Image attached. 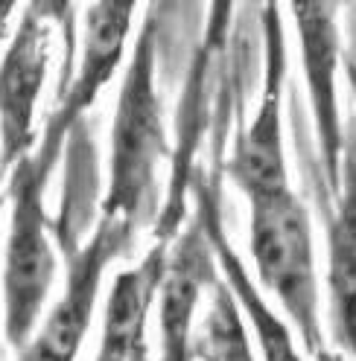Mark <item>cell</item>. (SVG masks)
Returning a JSON list of instances; mask_svg holds the SVG:
<instances>
[{
    "instance_id": "obj_9",
    "label": "cell",
    "mask_w": 356,
    "mask_h": 361,
    "mask_svg": "<svg viewBox=\"0 0 356 361\" xmlns=\"http://www.w3.org/2000/svg\"><path fill=\"white\" fill-rule=\"evenodd\" d=\"M216 257L198 219L170 245L167 271L158 288V326H161V361H190V341L196 329V309L219 283Z\"/></svg>"
},
{
    "instance_id": "obj_1",
    "label": "cell",
    "mask_w": 356,
    "mask_h": 361,
    "mask_svg": "<svg viewBox=\"0 0 356 361\" xmlns=\"http://www.w3.org/2000/svg\"><path fill=\"white\" fill-rule=\"evenodd\" d=\"M155 38H158L155 12H149L131 47L114 108L108 187L102 201V216L120 219L135 231L141 228L143 213L152 207L158 169L170 154L164 105L155 85Z\"/></svg>"
},
{
    "instance_id": "obj_12",
    "label": "cell",
    "mask_w": 356,
    "mask_h": 361,
    "mask_svg": "<svg viewBox=\"0 0 356 361\" xmlns=\"http://www.w3.org/2000/svg\"><path fill=\"white\" fill-rule=\"evenodd\" d=\"M170 242H155L149 254L114 277L105 298L102 341L94 361H146V321L158 303Z\"/></svg>"
},
{
    "instance_id": "obj_3",
    "label": "cell",
    "mask_w": 356,
    "mask_h": 361,
    "mask_svg": "<svg viewBox=\"0 0 356 361\" xmlns=\"http://www.w3.org/2000/svg\"><path fill=\"white\" fill-rule=\"evenodd\" d=\"M47 180L50 172L41 169L30 152L15 164L6 184L12 210L4 254V329L6 341L18 353L35 335V324L56 280V251L47 233L50 219L44 210Z\"/></svg>"
},
{
    "instance_id": "obj_11",
    "label": "cell",
    "mask_w": 356,
    "mask_h": 361,
    "mask_svg": "<svg viewBox=\"0 0 356 361\" xmlns=\"http://www.w3.org/2000/svg\"><path fill=\"white\" fill-rule=\"evenodd\" d=\"M327 210V321L336 350L356 358V114L345 123L339 190Z\"/></svg>"
},
{
    "instance_id": "obj_10",
    "label": "cell",
    "mask_w": 356,
    "mask_h": 361,
    "mask_svg": "<svg viewBox=\"0 0 356 361\" xmlns=\"http://www.w3.org/2000/svg\"><path fill=\"white\" fill-rule=\"evenodd\" d=\"M190 195L196 201V219L202 221L222 277H225L228 288L234 291V298H237V303L242 309V318H246L249 329L257 338L263 361H304L298 347H295V338H292L295 329L289 326L269 303H266V298L260 295L254 277L249 274L246 262H242L239 254L234 251V245L228 239V231H225V221H222L219 187L210 184L208 175H202V169L193 172Z\"/></svg>"
},
{
    "instance_id": "obj_13",
    "label": "cell",
    "mask_w": 356,
    "mask_h": 361,
    "mask_svg": "<svg viewBox=\"0 0 356 361\" xmlns=\"http://www.w3.org/2000/svg\"><path fill=\"white\" fill-rule=\"evenodd\" d=\"M190 361H257L249 324L222 277L210 288L205 314L193 329Z\"/></svg>"
},
{
    "instance_id": "obj_7",
    "label": "cell",
    "mask_w": 356,
    "mask_h": 361,
    "mask_svg": "<svg viewBox=\"0 0 356 361\" xmlns=\"http://www.w3.org/2000/svg\"><path fill=\"white\" fill-rule=\"evenodd\" d=\"M263 97L254 120L237 137L234 154L225 166L228 178L242 195L272 192L289 187L283 154V79H286V44L280 6H263Z\"/></svg>"
},
{
    "instance_id": "obj_5",
    "label": "cell",
    "mask_w": 356,
    "mask_h": 361,
    "mask_svg": "<svg viewBox=\"0 0 356 361\" xmlns=\"http://www.w3.org/2000/svg\"><path fill=\"white\" fill-rule=\"evenodd\" d=\"M339 4L327 0H298L289 4V15L298 30L301 67L309 90V114L316 131L319 169L330 190H339L342 152H345V120L339 111V64H342V30H339Z\"/></svg>"
},
{
    "instance_id": "obj_4",
    "label": "cell",
    "mask_w": 356,
    "mask_h": 361,
    "mask_svg": "<svg viewBox=\"0 0 356 361\" xmlns=\"http://www.w3.org/2000/svg\"><path fill=\"white\" fill-rule=\"evenodd\" d=\"M135 233L138 231L129 228L126 221L102 216L91 239L68 254V274H64L61 295L32 335V341L20 350L18 361H76L94 321L105 271L117 257L131 251Z\"/></svg>"
},
{
    "instance_id": "obj_15",
    "label": "cell",
    "mask_w": 356,
    "mask_h": 361,
    "mask_svg": "<svg viewBox=\"0 0 356 361\" xmlns=\"http://www.w3.org/2000/svg\"><path fill=\"white\" fill-rule=\"evenodd\" d=\"M313 361H350V358H348V355H342L339 350H327V347H324L319 355H313Z\"/></svg>"
},
{
    "instance_id": "obj_6",
    "label": "cell",
    "mask_w": 356,
    "mask_h": 361,
    "mask_svg": "<svg viewBox=\"0 0 356 361\" xmlns=\"http://www.w3.org/2000/svg\"><path fill=\"white\" fill-rule=\"evenodd\" d=\"M135 9H138L135 4H114V0L85 6V38H82L79 71H73L71 82L64 85L61 102L50 114L41 134V143L32 152L41 169L53 172L59 152L64 140L71 137L73 126L97 102L102 87L111 82V76L117 73L129 32H131V20H135Z\"/></svg>"
},
{
    "instance_id": "obj_8",
    "label": "cell",
    "mask_w": 356,
    "mask_h": 361,
    "mask_svg": "<svg viewBox=\"0 0 356 361\" xmlns=\"http://www.w3.org/2000/svg\"><path fill=\"white\" fill-rule=\"evenodd\" d=\"M59 6H27L0 61V169H15L32 149V117L50 67Z\"/></svg>"
},
{
    "instance_id": "obj_2",
    "label": "cell",
    "mask_w": 356,
    "mask_h": 361,
    "mask_svg": "<svg viewBox=\"0 0 356 361\" xmlns=\"http://www.w3.org/2000/svg\"><path fill=\"white\" fill-rule=\"evenodd\" d=\"M249 247L263 288L280 303L309 355L324 350L313 224L292 187L249 195Z\"/></svg>"
},
{
    "instance_id": "obj_14",
    "label": "cell",
    "mask_w": 356,
    "mask_h": 361,
    "mask_svg": "<svg viewBox=\"0 0 356 361\" xmlns=\"http://www.w3.org/2000/svg\"><path fill=\"white\" fill-rule=\"evenodd\" d=\"M345 79H348L350 97H353V111H356V59H345Z\"/></svg>"
}]
</instances>
